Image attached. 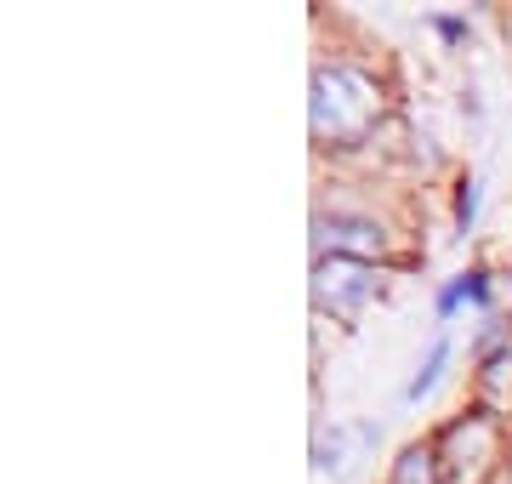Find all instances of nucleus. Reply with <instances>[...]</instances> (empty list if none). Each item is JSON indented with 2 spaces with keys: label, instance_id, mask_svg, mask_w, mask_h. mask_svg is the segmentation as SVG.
I'll return each instance as SVG.
<instances>
[{
  "label": "nucleus",
  "instance_id": "obj_1",
  "mask_svg": "<svg viewBox=\"0 0 512 484\" xmlns=\"http://www.w3.org/2000/svg\"><path fill=\"white\" fill-rule=\"evenodd\" d=\"M393 120V80L359 57H319L308 80V131L319 154H353Z\"/></svg>",
  "mask_w": 512,
  "mask_h": 484
},
{
  "label": "nucleus",
  "instance_id": "obj_2",
  "mask_svg": "<svg viewBox=\"0 0 512 484\" xmlns=\"http://www.w3.org/2000/svg\"><path fill=\"white\" fill-rule=\"evenodd\" d=\"M507 428L512 422H501L478 405H461L456 416H444L439 428L427 433L433 450H439L444 484H490L507 467Z\"/></svg>",
  "mask_w": 512,
  "mask_h": 484
},
{
  "label": "nucleus",
  "instance_id": "obj_3",
  "mask_svg": "<svg viewBox=\"0 0 512 484\" xmlns=\"http://www.w3.org/2000/svg\"><path fill=\"white\" fill-rule=\"evenodd\" d=\"M382 291H387V268H376V262L313 257V268H308L313 314L330 319V325H342V331H353V325L382 302Z\"/></svg>",
  "mask_w": 512,
  "mask_h": 484
},
{
  "label": "nucleus",
  "instance_id": "obj_4",
  "mask_svg": "<svg viewBox=\"0 0 512 484\" xmlns=\"http://www.w3.org/2000/svg\"><path fill=\"white\" fill-rule=\"evenodd\" d=\"M313 257H353V262H399V228L365 211V205H313Z\"/></svg>",
  "mask_w": 512,
  "mask_h": 484
},
{
  "label": "nucleus",
  "instance_id": "obj_5",
  "mask_svg": "<svg viewBox=\"0 0 512 484\" xmlns=\"http://www.w3.org/2000/svg\"><path fill=\"white\" fill-rule=\"evenodd\" d=\"M382 445V422L376 416H342V422H319L313 428V473L319 479H342L359 456Z\"/></svg>",
  "mask_w": 512,
  "mask_h": 484
},
{
  "label": "nucleus",
  "instance_id": "obj_6",
  "mask_svg": "<svg viewBox=\"0 0 512 484\" xmlns=\"http://www.w3.org/2000/svg\"><path fill=\"white\" fill-rule=\"evenodd\" d=\"M450 365H456V336L450 331H433V342H427V354L416 359V371L404 376L399 388V405L404 410H421L433 393H439V382L450 376Z\"/></svg>",
  "mask_w": 512,
  "mask_h": 484
},
{
  "label": "nucleus",
  "instance_id": "obj_7",
  "mask_svg": "<svg viewBox=\"0 0 512 484\" xmlns=\"http://www.w3.org/2000/svg\"><path fill=\"white\" fill-rule=\"evenodd\" d=\"M473 405L501 416V422H512V342L484 359H473Z\"/></svg>",
  "mask_w": 512,
  "mask_h": 484
},
{
  "label": "nucleus",
  "instance_id": "obj_8",
  "mask_svg": "<svg viewBox=\"0 0 512 484\" xmlns=\"http://www.w3.org/2000/svg\"><path fill=\"white\" fill-rule=\"evenodd\" d=\"M456 285H461V302L478 319L501 314V268L490 257H467V268H456Z\"/></svg>",
  "mask_w": 512,
  "mask_h": 484
},
{
  "label": "nucleus",
  "instance_id": "obj_9",
  "mask_svg": "<svg viewBox=\"0 0 512 484\" xmlns=\"http://www.w3.org/2000/svg\"><path fill=\"white\" fill-rule=\"evenodd\" d=\"M382 484H444L433 439H404V445L393 450V462H387V479Z\"/></svg>",
  "mask_w": 512,
  "mask_h": 484
},
{
  "label": "nucleus",
  "instance_id": "obj_10",
  "mask_svg": "<svg viewBox=\"0 0 512 484\" xmlns=\"http://www.w3.org/2000/svg\"><path fill=\"white\" fill-rule=\"evenodd\" d=\"M478 211H484V177L478 171H456L450 177V234L456 240L478 234Z\"/></svg>",
  "mask_w": 512,
  "mask_h": 484
},
{
  "label": "nucleus",
  "instance_id": "obj_11",
  "mask_svg": "<svg viewBox=\"0 0 512 484\" xmlns=\"http://www.w3.org/2000/svg\"><path fill=\"white\" fill-rule=\"evenodd\" d=\"M427 29H433L450 52H461V46L473 40V18H467V12H427Z\"/></svg>",
  "mask_w": 512,
  "mask_h": 484
},
{
  "label": "nucleus",
  "instance_id": "obj_12",
  "mask_svg": "<svg viewBox=\"0 0 512 484\" xmlns=\"http://www.w3.org/2000/svg\"><path fill=\"white\" fill-rule=\"evenodd\" d=\"M461 308H467V302H461V285H456V274H450V280H439V291H433V325L450 331V319H456Z\"/></svg>",
  "mask_w": 512,
  "mask_h": 484
},
{
  "label": "nucleus",
  "instance_id": "obj_13",
  "mask_svg": "<svg viewBox=\"0 0 512 484\" xmlns=\"http://www.w3.org/2000/svg\"><path fill=\"white\" fill-rule=\"evenodd\" d=\"M461 114H467V120H473V126H478V120H484V97H478L473 86H467V92H461Z\"/></svg>",
  "mask_w": 512,
  "mask_h": 484
},
{
  "label": "nucleus",
  "instance_id": "obj_14",
  "mask_svg": "<svg viewBox=\"0 0 512 484\" xmlns=\"http://www.w3.org/2000/svg\"><path fill=\"white\" fill-rule=\"evenodd\" d=\"M501 302H507V319H512V262L501 268Z\"/></svg>",
  "mask_w": 512,
  "mask_h": 484
}]
</instances>
